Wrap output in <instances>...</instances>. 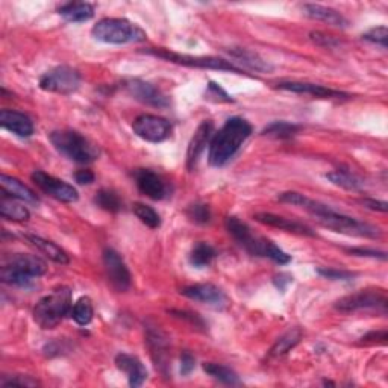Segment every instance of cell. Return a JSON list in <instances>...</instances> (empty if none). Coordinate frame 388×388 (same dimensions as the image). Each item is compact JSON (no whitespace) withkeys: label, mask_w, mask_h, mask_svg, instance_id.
<instances>
[{"label":"cell","mask_w":388,"mask_h":388,"mask_svg":"<svg viewBox=\"0 0 388 388\" xmlns=\"http://www.w3.org/2000/svg\"><path fill=\"white\" fill-rule=\"evenodd\" d=\"M302 340V331L295 328L290 329L288 332H285L283 337H279L276 340V343L273 344V348L270 349V357H284L291 349L296 348L299 341Z\"/></svg>","instance_id":"32"},{"label":"cell","mask_w":388,"mask_h":388,"mask_svg":"<svg viewBox=\"0 0 388 388\" xmlns=\"http://www.w3.org/2000/svg\"><path fill=\"white\" fill-rule=\"evenodd\" d=\"M72 307V290L69 287H58L50 295L37 302L32 316L40 328L53 329L59 325L64 317L70 316Z\"/></svg>","instance_id":"5"},{"label":"cell","mask_w":388,"mask_h":388,"mask_svg":"<svg viewBox=\"0 0 388 388\" xmlns=\"http://www.w3.org/2000/svg\"><path fill=\"white\" fill-rule=\"evenodd\" d=\"M194 367H196V358L193 357L190 352H182L181 355V375L182 376H188Z\"/></svg>","instance_id":"45"},{"label":"cell","mask_w":388,"mask_h":388,"mask_svg":"<svg viewBox=\"0 0 388 388\" xmlns=\"http://www.w3.org/2000/svg\"><path fill=\"white\" fill-rule=\"evenodd\" d=\"M103 267L105 273L108 276V281L117 291H126L131 287V272L122 258V255L117 251L111 249V247H106L103 251Z\"/></svg>","instance_id":"12"},{"label":"cell","mask_w":388,"mask_h":388,"mask_svg":"<svg viewBox=\"0 0 388 388\" xmlns=\"http://www.w3.org/2000/svg\"><path fill=\"white\" fill-rule=\"evenodd\" d=\"M123 87L129 96H132L135 101L142 102L147 106L154 108H167L170 106L169 97L161 91L156 85L150 84L143 79H127Z\"/></svg>","instance_id":"13"},{"label":"cell","mask_w":388,"mask_h":388,"mask_svg":"<svg viewBox=\"0 0 388 388\" xmlns=\"http://www.w3.org/2000/svg\"><path fill=\"white\" fill-rule=\"evenodd\" d=\"M188 219L198 224H207L211 222V210L205 203H193L187 208Z\"/></svg>","instance_id":"37"},{"label":"cell","mask_w":388,"mask_h":388,"mask_svg":"<svg viewBox=\"0 0 388 388\" xmlns=\"http://www.w3.org/2000/svg\"><path fill=\"white\" fill-rule=\"evenodd\" d=\"M231 58H234V62L241 64L243 67L249 69L252 72H258V73H268L273 70V66L270 62H267L264 58H261L258 55L256 52L244 49V47H232L229 52Z\"/></svg>","instance_id":"24"},{"label":"cell","mask_w":388,"mask_h":388,"mask_svg":"<svg viewBox=\"0 0 388 388\" xmlns=\"http://www.w3.org/2000/svg\"><path fill=\"white\" fill-rule=\"evenodd\" d=\"M349 253L355 256H367V258H380V260L385 261L387 260V253L381 251H375L369 249V247H350V249H346Z\"/></svg>","instance_id":"44"},{"label":"cell","mask_w":388,"mask_h":388,"mask_svg":"<svg viewBox=\"0 0 388 388\" xmlns=\"http://www.w3.org/2000/svg\"><path fill=\"white\" fill-rule=\"evenodd\" d=\"M70 317L78 323L79 326H87L91 323L94 317V308H93V302L90 297H81L76 304H73L72 311H70Z\"/></svg>","instance_id":"33"},{"label":"cell","mask_w":388,"mask_h":388,"mask_svg":"<svg viewBox=\"0 0 388 388\" xmlns=\"http://www.w3.org/2000/svg\"><path fill=\"white\" fill-rule=\"evenodd\" d=\"M135 184L144 196L152 200H161L169 194V187L158 173L149 169H138L134 173Z\"/></svg>","instance_id":"17"},{"label":"cell","mask_w":388,"mask_h":388,"mask_svg":"<svg viewBox=\"0 0 388 388\" xmlns=\"http://www.w3.org/2000/svg\"><path fill=\"white\" fill-rule=\"evenodd\" d=\"M94 179H96L94 173L89 169H81L76 171V173H74V181H76L81 186H90V184H93Z\"/></svg>","instance_id":"47"},{"label":"cell","mask_w":388,"mask_h":388,"mask_svg":"<svg viewBox=\"0 0 388 388\" xmlns=\"http://www.w3.org/2000/svg\"><path fill=\"white\" fill-rule=\"evenodd\" d=\"M215 256H217V252H215V249L211 244L199 241L193 246L188 260L193 267L203 268V267H208L214 261Z\"/></svg>","instance_id":"30"},{"label":"cell","mask_w":388,"mask_h":388,"mask_svg":"<svg viewBox=\"0 0 388 388\" xmlns=\"http://www.w3.org/2000/svg\"><path fill=\"white\" fill-rule=\"evenodd\" d=\"M326 178L333 186L349 191H358L364 187V181L346 169H337L333 171H329V173H326Z\"/></svg>","instance_id":"27"},{"label":"cell","mask_w":388,"mask_h":388,"mask_svg":"<svg viewBox=\"0 0 388 388\" xmlns=\"http://www.w3.org/2000/svg\"><path fill=\"white\" fill-rule=\"evenodd\" d=\"M252 134L251 123L244 120L241 117H231L226 120V123L214 132L211 143L208 161L214 167H223L228 164L234 158V155L239 152L243 143Z\"/></svg>","instance_id":"1"},{"label":"cell","mask_w":388,"mask_h":388,"mask_svg":"<svg viewBox=\"0 0 388 388\" xmlns=\"http://www.w3.org/2000/svg\"><path fill=\"white\" fill-rule=\"evenodd\" d=\"M134 214L137 215V219L144 223L147 228L150 229H156L161 226V217L159 214L149 205L144 203H135L134 205Z\"/></svg>","instance_id":"36"},{"label":"cell","mask_w":388,"mask_h":388,"mask_svg":"<svg viewBox=\"0 0 388 388\" xmlns=\"http://www.w3.org/2000/svg\"><path fill=\"white\" fill-rule=\"evenodd\" d=\"M388 297L384 288H365L357 293L344 296L336 302V309L341 312H355L363 309H376L387 314Z\"/></svg>","instance_id":"8"},{"label":"cell","mask_w":388,"mask_h":388,"mask_svg":"<svg viewBox=\"0 0 388 388\" xmlns=\"http://www.w3.org/2000/svg\"><path fill=\"white\" fill-rule=\"evenodd\" d=\"M387 337H388V333H387L385 329H382V331H373V332L365 333V336L361 338V343H364V344H373V343L385 344L387 343Z\"/></svg>","instance_id":"46"},{"label":"cell","mask_w":388,"mask_h":388,"mask_svg":"<svg viewBox=\"0 0 388 388\" xmlns=\"http://www.w3.org/2000/svg\"><path fill=\"white\" fill-rule=\"evenodd\" d=\"M50 143L67 159L78 164H91L101 156V149L87 137L72 129H59L49 135Z\"/></svg>","instance_id":"3"},{"label":"cell","mask_w":388,"mask_h":388,"mask_svg":"<svg viewBox=\"0 0 388 388\" xmlns=\"http://www.w3.org/2000/svg\"><path fill=\"white\" fill-rule=\"evenodd\" d=\"M253 219L258 223H263L266 226H270V228H278L281 231L290 232V234H297V235H304V236H316V232L312 231L309 226L291 220V219H285L283 215L278 214H272V212H258L253 215Z\"/></svg>","instance_id":"19"},{"label":"cell","mask_w":388,"mask_h":388,"mask_svg":"<svg viewBox=\"0 0 388 388\" xmlns=\"http://www.w3.org/2000/svg\"><path fill=\"white\" fill-rule=\"evenodd\" d=\"M203 370L207 372L211 378L215 381H219L224 385H240L241 381L232 369H229L228 365L217 364V363H205L203 364Z\"/></svg>","instance_id":"31"},{"label":"cell","mask_w":388,"mask_h":388,"mask_svg":"<svg viewBox=\"0 0 388 388\" xmlns=\"http://www.w3.org/2000/svg\"><path fill=\"white\" fill-rule=\"evenodd\" d=\"M30 178L35 182L40 190L49 194V196L53 199H57L62 203H74L79 200V193L76 188L70 186L66 181L46 173V171L35 170Z\"/></svg>","instance_id":"11"},{"label":"cell","mask_w":388,"mask_h":388,"mask_svg":"<svg viewBox=\"0 0 388 388\" xmlns=\"http://www.w3.org/2000/svg\"><path fill=\"white\" fill-rule=\"evenodd\" d=\"M47 272V264L37 255L16 253L4 260L0 268V281L8 285L28 287L35 278Z\"/></svg>","instance_id":"4"},{"label":"cell","mask_w":388,"mask_h":388,"mask_svg":"<svg viewBox=\"0 0 388 388\" xmlns=\"http://www.w3.org/2000/svg\"><path fill=\"white\" fill-rule=\"evenodd\" d=\"M38 85L41 90L49 93L73 94L81 87V73L70 66H57L42 74Z\"/></svg>","instance_id":"9"},{"label":"cell","mask_w":388,"mask_h":388,"mask_svg":"<svg viewBox=\"0 0 388 388\" xmlns=\"http://www.w3.org/2000/svg\"><path fill=\"white\" fill-rule=\"evenodd\" d=\"M360 203L363 207L373 210V211H380V212H387L388 203L384 200H375V199H360Z\"/></svg>","instance_id":"48"},{"label":"cell","mask_w":388,"mask_h":388,"mask_svg":"<svg viewBox=\"0 0 388 388\" xmlns=\"http://www.w3.org/2000/svg\"><path fill=\"white\" fill-rule=\"evenodd\" d=\"M302 11L304 14L312 20H319L323 21V23H328L331 26L336 28H348L349 21L343 14H340L338 11L332 9L329 6H323L317 4H307L302 6Z\"/></svg>","instance_id":"23"},{"label":"cell","mask_w":388,"mask_h":388,"mask_svg":"<svg viewBox=\"0 0 388 388\" xmlns=\"http://www.w3.org/2000/svg\"><path fill=\"white\" fill-rule=\"evenodd\" d=\"M94 203L108 212H118L123 208V202L118 198V194L108 188H102L96 193Z\"/></svg>","instance_id":"34"},{"label":"cell","mask_w":388,"mask_h":388,"mask_svg":"<svg viewBox=\"0 0 388 388\" xmlns=\"http://www.w3.org/2000/svg\"><path fill=\"white\" fill-rule=\"evenodd\" d=\"M146 341L149 344V349H150V353H152V358L156 365V369L164 376H169V367H170L169 337L159 329V326L147 325L146 326Z\"/></svg>","instance_id":"14"},{"label":"cell","mask_w":388,"mask_h":388,"mask_svg":"<svg viewBox=\"0 0 388 388\" xmlns=\"http://www.w3.org/2000/svg\"><path fill=\"white\" fill-rule=\"evenodd\" d=\"M2 387H13V385H18V387H37L40 385V381H37L35 378H32V376L28 375H14V376H5L0 382Z\"/></svg>","instance_id":"40"},{"label":"cell","mask_w":388,"mask_h":388,"mask_svg":"<svg viewBox=\"0 0 388 388\" xmlns=\"http://www.w3.org/2000/svg\"><path fill=\"white\" fill-rule=\"evenodd\" d=\"M58 13L70 23H82V21H89L93 18L94 6L87 2H70L62 5L58 9Z\"/></svg>","instance_id":"26"},{"label":"cell","mask_w":388,"mask_h":388,"mask_svg":"<svg viewBox=\"0 0 388 388\" xmlns=\"http://www.w3.org/2000/svg\"><path fill=\"white\" fill-rule=\"evenodd\" d=\"M149 55H154L156 58H163L169 62L179 64V66L186 67H196V69H208V70H222V72H231L235 74H243V70L235 66L232 61H226L223 58L215 57H191V55H182V53L170 52L166 49H147Z\"/></svg>","instance_id":"7"},{"label":"cell","mask_w":388,"mask_h":388,"mask_svg":"<svg viewBox=\"0 0 388 388\" xmlns=\"http://www.w3.org/2000/svg\"><path fill=\"white\" fill-rule=\"evenodd\" d=\"M363 40L373 42V45H380L384 49H387V40H388V29L385 26L372 28L370 30L363 34Z\"/></svg>","instance_id":"38"},{"label":"cell","mask_w":388,"mask_h":388,"mask_svg":"<svg viewBox=\"0 0 388 388\" xmlns=\"http://www.w3.org/2000/svg\"><path fill=\"white\" fill-rule=\"evenodd\" d=\"M302 208L314 215L316 220L323 228H328L333 232H340L350 236H363V239H381L382 235L380 228H376V226L349 217L346 214L336 211L329 205L320 203L314 199L307 198Z\"/></svg>","instance_id":"2"},{"label":"cell","mask_w":388,"mask_h":388,"mask_svg":"<svg viewBox=\"0 0 388 388\" xmlns=\"http://www.w3.org/2000/svg\"><path fill=\"white\" fill-rule=\"evenodd\" d=\"M0 186H2V193L6 198H13L16 200L38 205L40 199L34 190H30L23 182H20L17 178L2 175L0 176Z\"/></svg>","instance_id":"22"},{"label":"cell","mask_w":388,"mask_h":388,"mask_svg":"<svg viewBox=\"0 0 388 388\" xmlns=\"http://www.w3.org/2000/svg\"><path fill=\"white\" fill-rule=\"evenodd\" d=\"M181 295L191 300L200 302V304L210 305L215 309H223L229 304L228 296L224 295V291H222L219 287H215L212 284L188 285L181 290Z\"/></svg>","instance_id":"15"},{"label":"cell","mask_w":388,"mask_h":388,"mask_svg":"<svg viewBox=\"0 0 388 388\" xmlns=\"http://www.w3.org/2000/svg\"><path fill=\"white\" fill-rule=\"evenodd\" d=\"M214 135V123L210 120H205L199 125V127L194 132L191 142L187 149V167L193 170L196 167L199 158L202 156L203 150L211 143V138Z\"/></svg>","instance_id":"18"},{"label":"cell","mask_w":388,"mask_h":388,"mask_svg":"<svg viewBox=\"0 0 388 388\" xmlns=\"http://www.w3.org/2000/svg\"><path fill=\"white\" fill-rule=\"evenodd\" d=\"M224 226H226V231L229 232V235L243 247V249H246L247 244L252 241V239H253L252 229L244 222H241L239 217H234V215H231V217L224 220Z\"/></svg>","instance_id":"28"},{"label":"cell","mask_w":388,"mask_h":388,"mask_svg":"<svg viewBox=\"0 0 388 388\" xmlns=\"http://www.w3.org/2000/svg\"><path fill=\"white\" fill-rule=\"evenodd\" d=\"M309 37L312 41L316 42V45H319L321 47H326V49H336L340 45V41L337 38H333L332 35L323 34V32H311Z\"/></svg>","instance_id":"42"},{"label":"cell","mask_w":388,"mask_h":388,"mask_svg":"<svg viewBox=\"0 0 388 388\" xmlns=\"http://www.w3.org/2000/svg\"><path fill=\"white\" fill-rule=\"evenodd\" d=\"M26 239L32 246L37 247L38 252L46 255L49 260H52L53 263H58L61 266H66L70 263V258H69L67 252L61 249L57 243L42 239V236H38V235H26Z\"/></svg>","instance_id":"25"},{"label":"cell","mask_w":388,"mask_h":388,"mask_svg":"<svg viewBox=\"0 0 388 388\" xmlns=\"http://www.w3.org/2000/svg\"><path fill=\"white\" fill-rule=\"evenodd\" d=\"M94 40L105 45H131L146 40V32L126 18H102L91 29Z\"/></svg>","instance_id":"6"},{"label":"cell","mask_w":388,"mask_h":388,"mask_svg":"<svg viewBox=\"0 0 388 388\" xmlns=\"http://www.w3.org/2000/svg\"><path fill=\"white\" fill-rule=\"evenodd\" d=\"M317 273L326 279H332V281H349V279L357 276V273L353 272L338 270V268H332V267H319Z\"/></svg>","instance_id":"39"},{"label":"cell","mask_w":388,"mask_h":388,"mask_svg":"<svg viewBox=\"0 0 388 388\" xmlns=\"http://www.w3.org/2000/svg\"><path fill=\"white\" fill-rule=\"evenodd\" d=\"M169 312H170V314H173V316L179 317V319H184V320L190 321L194 328H202V329L205 328V321L200 319L199 314H196V312L178 311V309H171V311H169Z\"/></svg>","instance_id":"43"},{"label":"cell","mask_w":388,"mask_h":388,"mask_svg":"<svg viewBox=\"0 0 388 388\" xmlns=\"http://www.w3.org/2000/svg\"><path fill=\"white\" fill-rule=\"evenodd\" d=\"M134 132L149 143H163L171 134V123L164 117L154 114L138 115L134 125Z\"/></svg>","instance_id":"10"},{"label":"cell","mask_w":388,"mask_h":388,"mask_svg":"<svg viewBox=\"0 0 388 388\" xmlns=\"http://www.w3.org/2000/svg\"><path fill=\"white\" fill-rule=\"evenodd\" d=\"M207 97H208V99H212V97H214L215 102H226V103L234 102L232 97L228 93H226L219 84H215V82L208 84Z\"/></svg>","instance_id":"41"},{"label":"cell","mask_w":388,"mask_h":388,"mask_svg":"<svg viewBox=\"0 0 388 388\" xmlns=\"http://www.w3.org/2000/svg\"><path fill=\"white\" fill-rule=\"evenodd\" d=\"M291 283H293V276L288 275V273H279L278 276H275L273 279V284L276 285V288L279 291H285L287 285H290Z\"/></svg>","instance_id":"49"},{"label":"cell","mask_w":388,"mask_h":388,"mask_svg":"<svg viewBox=\"0 0 388 388\" xmlns=\"http://www.w3.org/2000/svg\"><path fill=\"white\" fill-rule=\"evenodd\" d=\"M278 90L283 91H290V93H297V94H308L311 97H316V99H349L348 93H343L338 90H332L328 87H323V85L319 84H309V82H295V81H288V82H279L276 84Z\"/></svg>","instance_id":"16"},{"label":"cell","mask_w":388,"mask_h":388,"mask_svg":"<svg viewBox=\"0 0 388 388\" xmlns=\"http://www.w3.org/2000/svg\"><path fill=\"white\" fill-rule=\"evenodd\" d=\"M16 199L13 198H6L4 196L2 200H0V214H2V217L11 222H28L30 217V212L26 207H23L21 203L14 202Z\"/></svg>","instance_id":"29"},{"label":"cell","mask_w":388,"mask_h":388,"mask_svg":"<svg viewBox=\"0 0 388 388\" xmlns=\"http://www.w3.org/2000/svg\"><path fill=\"white\" fill-rule=\"evenodd\" d=\"M115 365L118 370H122L127 375L129 385L132 388L142 387L147 380V370L144 367V364L137 357H134V355L120 352L115 357Z\"/></svg>","instance_id":"20"},{"label":"cell","mask_w":388,"mask_h":388,"mask_svg":"<svg viewBox=\"0 0 388 388\" xmlns=\"http://www.w3.org/2000/svg\"><path fill=\"white\" fill-rule=\"evenodd\" d=\"M299 129H300L299 125L290 123V122H273L267 127H264L263 135L279 138V139H287V138L295 137L299 132Z\"/></svg>","instance_id":"35"},{"label":"cell","mask_w":388,"mask_h":388,"mask_svg":"<svg viewBox=\"0 0 388 388\" xmlns=\"http://www.w3.org/2000/svg\"><path fill=\"white\" fill-rule=\"evenodd\" d=\"M0 125L11 134L21 138H29L34 134V123H32L26 114L18 111L2 110V113H0Z\"/></svg>","instance_id":"21"}]
</instances>
